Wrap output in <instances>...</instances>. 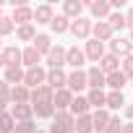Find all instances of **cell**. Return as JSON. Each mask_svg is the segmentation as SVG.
Segmentation results:
<instances>
[{"instance_id": "1", "label": "cell", "mask_w": 133, "mask_h": 133, "mask_svg": "<svg viewBox=\"0 0 133 133\" xmlns=\"http://www.w3.org/2000/svg\"><path fill=\"white\" fill-rule=\"evenodd\" d=\"M71 130H73V117H71L68 112H57V117H55L50 133H71Z\"/></svg>"}, {"instance_id": "2", "label": "cell", "mask_w": 133, "mask_h": 133, "mask_svg": "<svg viewBox=\"0 0 133 133\" xmlns=\"http://www.w3.org/2000/svg\"><path fill=\"white\" fill-rule=\"evenodd\" d=\"M24 81H26L29 86H42V81H44V71L39 68V65H34V68H29V71L24 73Z\"/></svg>"}, {"instance_id": "3", "label": "cell", "mask_w": 133, "mask_h": 133, "mask_svg": "<svg viewBox=\"0 0 133 133\" xmlns=\"http://www.w3.org/2000/svg\"><path fill=\"white\" fill-rule=\"evenodd\" d=\"M84 60H86V55H84L78 47H71V50H65V63H71L73 68H81V65H84Z\"/></svg>"}, {"instance_id": "4", "label": "cell", "mask_w": 133, "mask_h": 133, "mask_svg": "<svg viewBox=\"0 0 133 133\" xmlns=\"http://www.w3.org/2000/svg\"><path fill=\"white\" fill-rule=\"evenodd\" d=\"M65 81H68L71 91H81V89L86 86V73H84V71H76V73H71L68 78H65Z\"/></svg>"}, {"instance_id": "5", "label": "cell", "mask_w": 133, "mask_h": 133, "mask_svg": "<svg viewBox=\"0 0 133 133\" xmlns=\"http://www.w3.org/2000/svg\"><path fill=\"white\" fill-rule=\"evenodd\" d=\"M86 86H91V89H102V86H104V73H102L99 68H91V71L86 73Z\"/></svg>"}, {"instance_id": "6", "label": "cell", "mask_w": 133, "mask_h": 133, "mask_svg": "<svg viewBox=\"0 0 133 133\" xmlns=\"http://www.w3.org/2000/svg\"><path fill=\"white\" fill-rule=\"evenodd\" d=\"M71 102H73L71 91H65V89H57V94H55V104H52V107H57L60 112H65V107H68Z\"/></svg>"}, {"instance_id": "7", "label": "cell", "mask_w": 133, "mask_h": 133, "mask_svg": "<svg viewBox=\"0 0 133 133\" xmlns=\"http://www.w3.org/2000/svg\"><path fill=\"white\" fill-rule=\"evenodd\" d=\"M47 60H50L52 68H60V65L65 63V50H63V47H52V50L47 52Z\"/></svg>"}, {"instance_id": "8", "label": "cell", "mask_w": 133, "mask_h": 133, "mask_svg": "<svg viewBox=\"0 0 133 133\" xmlns=\"http://www.w3.org/2000/svg\"><path fill=\"white\" fill-rule=\"evenodd\" d=\"M50 99H52L50 86H37V89L31 91V102H34V104H42V102H50Z\"/></svg>"}, {"instance_id": "9", "label": "cell", "mask_w": 133, "mask_h": 133, "mask_svg": "<svg viewBox=\"0 0 133 133\" xmlns=\"http://www.w3.org/2000/svg\"><path fill=\"white\" fill-rule=\"evenodd\" d=\"M104 84H110L115 91H123V86H125V76L120 73V71H115V73H110V76H104Z\"/></svg>"}, {"instance_id": "10", "label": "cell", "mask_w": 133, "mask_h": 133, "mask_svg": "<svg viewBox=\"0 0 133 133\" xmlns=\"http://www.w3.org/2000/svg\"><path fill=\"white\" fill-rule=\"evenodd\" d=\"M99 71H102V73H104V71H107V73H115V71H117V57H115V55H102Z\"/></svg>"}, {"instance_id": "11", "label": "cell", "mask_w": 133, "mask_h": 133, "mask_svg": "<svg viewBox=\"0 0 133 133\" xmlns=\"http://www.w3.org/2000/svg\"><path fill=\"white\" fill-rule=\"evenodd\" d=\"M86 55L91 57V60H102V55H104V47H102V42H86Z\"/></svg>"}, {"instance_id": "12", "label": "cell", "mask_w": 133, "mask_h": 133, "mask_svg": "<svg viewBox=\"0 0 133 133\" xmlns=\"http://www.w3.org/2000/svg\"><path fill=\"white\" fill-rule=\"evenodd\" d=\"M47 81H50V86H52V89H60V86L65 84V73H63L60 68H52V71L47 73Z\"/></svg>"}, {"instance_id": "13", "label": "cell", "mask_w": 133, "mask_h": 133, "mask_svg": "<svg viewBox=\"0 0 133 133\" xmlns=\"http://www.w3.org/2000/svg\"><path fill=\"white\" fill-rule=\"evenodd\" d=\"M91 117L89 115H78V120H73V130H78V133H91Z\"/></svg>"}, {"instance_id": "14", "label": "cell", "mask_w": 133, "mask_h": 133, "mask_svg": "<svg viewBox=\"0 0 133 133\" xmlns=\"http://www.w3.org/2000/svg\"><path fill=\"white\" fill-rule=\"evenodd\" d=\"M31 16L37 18V24H47V21H52V8L50 5H39Z\"/></svg>"}, {"instance_id": "15", "label": "cell", "mask_w": 133, "mask_h": 133, "mask_svg": "<svg viewBox=\"0 0 133 133\" xmlns=\"http://www.w3.org/2000/svg\"><path fill=\"white\" fill-rule=\"evenodd\" d=\"M107 123H110V115H107L104 110H97V112H94V117H91V125H94L97 130H104V128H107Z\"/></svg>"}, {"instance_id": "16", "label": "cell", "mask_w": 133, "mask_h": 133, "mask_svg": "<svg viewBox=\"0 0 133 133\" xmlns=\"http://www.w3.org/2000/svg\"><path fill=\"white\" fill-rule=\"evenodd\" d=\"M5 81H8V84H18V81H24V71L18 68V65H8V71H5Z\"/></svg>"}, {"instance_id": "17", "label": "cell", "mask_w": 133, "mask_h": 133, "mask_svg": "<svg viewBox=\"0 0 133 133\" xmlns=\"http://www.w3.org/2000/svg\"><path fill=\"white\" fill-rule=\"evenodd\" d=\"M71 31H73L76 37H81V39H84V37H89V31H91V26H89V21H84V18H78V21H76V24L71 26Z\"/></svg>"}, {"instance_id": "18", "label": "cell", "mask_w": 133, "mask_h": 133, "mask_svg": "<svg viewBox=\"0 0 133 133\" xmlns=\"http://www.w3.org/2000/svg\"><path fill=\"white\" fill-rule=\"evenodd\" d=\"M3 60H5L8 65H18V60H21V50H18V47H5Z\"/></svg>"}, {"instance_id": "19", "label": "cell", "mask_w": 133, "mask_h": 133, "mask_svg": "<svg viewBox=\"0 0 133 133\" xmlns=\"http://www.w3.org/2000/svg\"><path fill=\"white\" fill-rule=\"evenodd\" d=\"M11 117H18V120L29 123V117H31V107H29V104H16L13 112H11Z\"/></svg>"}, {"instance_id": "20", "label": "cell", "mask_w": 133, "mask_h": 133, "mask_svg": "<svg viewBox=\"0 0 133 133\" xmlns=\"http://www.w3.org/2000/svg\"><path fill=\"white\" fill-rule=\"evenodd\" d=\"M21 60L29 65V68H34V65L39 63V52H37L34 47H29V50H24V52H21Z\"/></svg>"}, {"instance_id": "21", "label": "cell", "mask_w": 133, "mask_h": 133, "mask_svg": "<svg viewBox=\"0 0 133 133\" xmlns=\"http://www.w3.org/2000/svg\"><path fill=\"white\" fill-rule=\"evenodd\" d=\"M94 37H97V42H99V39H110V37H112V29H110V24L99 21V24L94 26Z\"/></svg>"}, {"instance_id": "22", "label": "cell", "mask_w": 133, "mask_h": 133, "mask_svg": "<svg viewBox=\"0 0 133 133\" xmlns=\"http://www.w3.org/2000/svg\"><path fill=\"white\" fill-rule=\"evenodd\" d=\"M130 52V42L128 39H115L112 42V55L117 57V55H128Z\"/></svg>"}, {"instance_id": "23", "label": "cell", "mask_w": 133, "mask_h": 133, "mask_svg": "<svg viewBox=\"0 0 133 133\" xmlns=\"http://www.w3.org/2000/svg\"><path fill=\"white\" fill-rule=\"evenodd\" d=\"M104 104H107V107H112V110H120V107L125 104V99H123V91H112V94L104 99Z\"/></svg>"}, {"instance_id": "24", "label": "cell", "mask_w": 133, "mask_h": 133, "mask_svg": "<svg viewBox=\"0 0 133 133\" xmlns=\"http://www.w3.org/2000/svg\"><path fill=\"white\" fill-rule=\"evenodd\" d=\"M34 50H37V52H50V50H52V47H50V37H47V34L34 37Z\"/></svg>"}, {"instance_id": "25", "label": "cell", "mask_w": 133, "mask_h": 133, "mask_svg": "<svg viewBox=\"0 0 133 133\" xmlns=\"http://www.w3.org/2000/svg\"><path fill=\"white\" fill-rule=\"evenodd\" d=\"M71 110H73L76 115H86V110H89V102H86L84 97H73V102H71Z\"/></svg>"}, {"instance_id": "26", "label": "cell", "mask_w": 133, "mask_h": 133, "mask_svg": "<svg viewBox=\"0 0 133 133\" xmlns=\"http://www.w3.org/2000/svg\"><path fill=\"white\" fill-rule=\"evenodd\" d=\"M11 99H13L16 104H24V102L29 99V91H26L24 86H16V89H11Z\"/></svg>"}, {"instance_id": "27", "label": "cell", "mask_w": 133, "mask_h": 133, "mask_svg": "<svg viewBox=\"0 0 133 133\" xmlns=\"http://www.w3.org/2000/svg\"><path fill=\"white\" fill-rule=\"evenodd\" d=\"M63 11H65V16H78L84 11V5L78 3V0H68V3L63 5Z\"/></svg>"}, {"instance_id": "28", "label": "cell", "mask_w": 133, "mask_h": 133, "mask_svg": "<svg viewBox=\"0 0 133 133\" xmlns=\"http://www.w3.org/2000/svg\"><path fill=\"white\" fill-rule=\"evenodd\" d=\"M104 99H107V97L102 94V89H91V94H89V99H86V102H89V104H94V107H102V104H104Z\"/></svg>"}, {"instance_id": "29", "label": "cell", "mask_w": 133, "mask_h": 133, "mask_svg": "<svg viewBox=\"0 0 133 133\" xmlns=\"http://www.w3.org/2000/svg\"><path fill=\"white\" fill-rule=\"evenodd\" d=\"M29 18H31V11H29L26 5H18V8L13 11V21H21V24H24V21H29Z\"/></svg>"}, {"instance_id": "30", "label": "cell", "mask_w": 133, "mask_h": 133, "mask_svg": "<svg viewBox=\"0 0 133 133\" xmlns=\"http://www.w3.org/2000/svg\"><path fill=\"white\" fill-rule=\"evenodd\" d=\"M8 130H13V117L8 112H0V133H8Z\"/></svg>"}, {"instance_id": "31", "label": "cell", "mask_w": 133, "mask_h": 133, "mask_svg": "<svg viewBox=\"0 0 133 133\" xmlns=\"http://www.w3.org/2000/svg\"><path fill=\"white\" fill-rule=\"evenodd\" d=\"M34 110H37V115H39V117H50L55 107H52V102H42V104H34Z\"/></svg>"}, {"instance_id": "32", "label": "cell", "mask_w": 133, "mask_h": 133, "mask_svg": "<svg viewBox=\"0 0 133 133\" xmlns=\"http://www.w3.org/2000/svg\"><path fill=\"white\" fill-rule=\"evenodd\" d=\"M52 29L55 31H65V29H68V18H65V16H52Z\"/></svg>"}, {"instance_id": "33", "label": "cell", "mask_w": 133, "mask_h": 133, "mask_svg": "<svg viewBox=\"0 0 133 133\" xmlns=\"http://www.w3.org/2000/svg\"><path fill=\"white\" fill-rule=\"evenodd\" d=\"M91 13L99 16V18H104V16L110 13V5H107V3H91Z\"/></svg>"}, {"instance_id": "34", "label": "cell", "mask_w": 133, "mask_h": 133, "mask_svg": "<svg viewBox=\"0 0 133 133\" xmlns=\"http://www.w3.org/2000/svg\"><path fill=\"white\" fill-rule=\"evenodd\" d=\"M125 26V16L123 13H112L110 16V29H123Z\"/></svg>"}, {"instance_id": "35", "label": "cell", "mask_w": 133, "mask_h": 133, "mask_svg": "<svg viewBox=\"0 0 133 133\" xmlns=\"http://www.w3.org/2000/svg\"><path fill=\"white\" fill-rule=\"evenodd\" d=\"M120 130H123V123H120L117 117H110V123H107L104 133H120Z\"/></svg>"}, {"instance_id": "36", "label": "cell", "mask_w": 133, "mask_h": 133, "mask_svg": "<svg viewBox=\"0 0 133 133\" xmlns=\"http://www.w3.org/2000/svg\"><path fill=\"white\" fill-rule=\"evenodd\" d=\"M120 73H123L125 78H128V76H133V57H130V55L125 57V63H123V71H120Z\"/></svg>"}, {"instance_id": "37", "label": "cell", "mask_w": 133, "mask_h": 133, "mask_svg": "<svg viewBox=\"0 0 133 133\" xmlns=\"http://www.w3.org/2000/svg\"><path fill=\"white\" fill-rule=\"evenodd\" d=\"M18 37H21V39H34V29H31L29 24H24V26L18 29Z\"/></svg>"}, {"instance_id": "38", "label": "cell", "mask_w": 133, "mask_h": 133, "mask_svg": "<svg viewBox=\"0 0 133 133\" xmlns=\"http://www.w3.org/2000/svg\"><path fill=\"white\" fill-rule=\"evenodd\" d=\"M13 133H34V125H31V123H21V125H13Z\"/></svg>"}, {"instance_id": "39", "label": "cell", "mask_w": 133, "mask_h": 133, "mask_svg": "<svg viewBox=\"0 0 133 133\" xmlns=\"http://www.w3.org/2000/svg\"><path fill=\"white\" fill-rule=\"evenodd\" d=\"M13 29V24H11V18H3V16H0V34H8Z\"/></svg>"}, {"instance_id": "40", "label": "cell", "mask_w": 133, "mask_h": 133, "mask_svg": "<svg viewBox=\"0 0 133 133\" xmlns=\"http://www.w3.org/2000/svg\"><path fill=\"white\" fill-rule=\"evenodd\" d=\"M125 26H130V29H133V8H130V13L125 16Z\"/></svg>"}, {"instance_id": "41", "label": "cell", "mask_w": 133, "mask_h": 133, "mask_svg": "<svg viewBox=\"0 0 133 133\" xmlns=\"http://www.w3.org/2000/svg\"><path fill=\"white\" fill-rule=\"evenodd\" d=\"M120 133H133V123H128V125H123V130Z\"/></svg>"}, {"instance_id": "42", "label": "cell", "mask_w": 133, "mask_h": 133, "mask_svg": "<svg viewBox=\"0 0 133 133\" xmlns=\"http://www.w3.org/2000/svg\"><path fill=\"white\" fill-rule=\"evenodd\" d=\"M125 112H128V115H130V117H133V107H128V110H125Z\"/></svg>"}, {"instance_id": "43", "label": "cell", "mask_w": 133, "mask_h": 133, "mask_svg": "<svg viewBox=\"0 0 133 133\" xmlns=\"http://www.w3.org/2000/svg\"><path fill=\"white\" fill-rule=\"evenodd\" d=\"M0 65H5V60H3V55H0Z\"/></svg>"}, {"instance_id": "44", "label": "cell", "mask_w": 133, "mask_h": 133, "mask_svg": "<svg viewBox=\"0 0 133 133\" xmlns=\"http://www.w3.org/2000/svg\"><path fill=\"white\" fill-rule=\"evenodd\" d=\"M130 42H133V29H130Z\"/></svg>"}, {"instance_id": "45", "label": "cell", "mask_w": 133, "mask_h": 133, "mask_svg": "<svg viewBox=\"0 0 133 133\" xmlns=\"http://www.w3.org/2000/svg\"><path fill=\"white\" fill-rule=\"evenodd\" d=\"M37 133H39V130H37Z\"/></svg>"}]
</instances>
